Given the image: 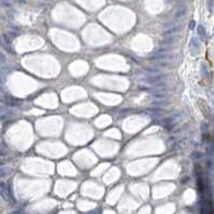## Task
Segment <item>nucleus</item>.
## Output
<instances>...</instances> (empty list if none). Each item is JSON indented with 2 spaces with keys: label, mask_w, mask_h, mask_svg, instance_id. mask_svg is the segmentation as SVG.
Here are the masks:
<instances>
[{
  "label": "nucleus",
  "mask_w": 214,
  "mask_h": 214,
  "mask_svg": "<svg viewBox=\"0 0 214 214\" xmlns=\"http://www.w3.org/2000/svg\"><path fill=\"white\" fill-rule=\"evenodd\" d=\"M164 78L163 75H148L146 77L140 78V83H144L146 85H149V86H152V85H155L156 83H160Z\"/></svg>",
  "instance_id": "obj_1"
},
{
  "label": "nucleus",
  "mask_w": 214,
  "mask_h": 214,
  "mask_svg": "<svg viewBox=\"0 0 214 214\" xmlns=\"http://www.w3.org/2000/svg\"><path fill=\"white\" fill-rule=\"evenodd\" d=\"M173 58L171 54L169 53H165V54H158V53H154L152 56L149 58V60H170Z\"/></svg>",
  "instance_id": "obj_2"
},
{
  "label": "nucleus",
  "mask_w": 214,
  "mask_h": 214,
  "mask_svg": "<svg viewBox=\"0 0 214 214\" xmlns=\"http://www.w3.org/2000/svg\"><path fill=\"white\" fill-rule=\"evenodd\" d=\"M181 29H182V25H178V26H170V27H168L167 29H165V30H164L163 34L165 35V36L172 35V34H175V33H177V32H179Z\"/></svg>",
  "instance_id": "obj_3"
},
{
  "label": "nucleus",
  "mask_w": 214,
  "mask_h": 214,
  "mask_svg": "<svg viewBox=\"0 0 214 214\" xmlns=\"http://www.w3.org/2000/svg\"><path fill=\"white\" fill-rule=\"evenodd\" d=\"M150 62L152 65L158 67H166L170 64L168 60H151Z\"/></svg>",
  "instance_id": "obj_4"
},
{
  "label": "nucleus",
  "mask_w": 214,
  "mask_h": 214,
  "mask_svg": "<svg viewBox=\"0 0 214 214\" xmlns=\"http://www.w3.org/2000/svg\"><path fill=\"white\" fill-rule=\"evenodd\" d=\"M0 194H1V196H2V198H3L4 200H7V201H10L11 198H12V195H11L10 190L8 189L7 186H3V187H1Z\"/></svg>",
  "instance_id": "obj_5"
},
{
  "label": "nucleus",
  "mask_w": 214,
  "mask_h": 214,
  "mask_svg": "<svg viewBox=\"0 0 214 214\" xmlns=\"http://www.w3.org/2000/svg\"><path fill=\"white\" fill-rule=\"evenodd\" d=\"M4 102H6V104L8 106H11V107H17V106H19V102L16 101L14 98H11V96H7Z\"/></svg>",
  "instance_id": "obj_6"
},
{
  "label": "nucleus",
  "mask_w": 214,
  "mask_h": 214,
  "mask_svg": "<svg viewBox=\"0 0 214 214\" xmlns=\"http://www.w3.org/2000/svg\"><path fill=\"white\" fill-rule=\"evenodd\" d=\"M186 14V8L181 7L179 9H177L175 12V19H179V18H182L184 15Z\"/></svg>",
  "instance_id": "obj_7"
},
{
  "label": "nucleus",
  "mask_w": 214,
  "mask_h": 214,
  "mask_svg": "<svg viewBox=\"0 0 214 214\" xmlns=\"http://www.w3.org/2000/svg\"><path fill=\"white\" fill-rule=\"evenodd\" d=\"M152 106H156V107H165V106L169 105V101H166V100H156V101H153L151 102Z\"/></svg>",
  "instance_id": "obj_8"
},
{
  "label": "nucleus",
  "mask_w": 214,
  "mask_h": 214,
  "mask_svg": "<svg viewBox=\"0 0 214 214\" xmlns=\"http://www.w3.org/2000/svg\"><path fill=\"white\" fill-rule=\"evenodd\" d=\"M148 112H149L152 117L158 118V117H161L162 115L164 114V110H161L160 108H153V109H148Z\"/></svg>",
  "instance_id": "obj_9"
},
{
  "label": "nucleus",
  "mask_w": 214,
  "mask_h": 214,
  "mask_svg": "<svg viewBox=\"0 0 214 214\" xmlns=\"http://www.w3.org/2000/svg\"><path fill=\"white\" fill-rule=\"evenodd\" d=\"M175 41V36H173V35H168V36H166L165 39L162 41L161 44L162 45H171Z\"/></svg>",
  "instance_id": "obj_10"
},
{
  "label": "nucleus",
  "mask_w": 214,
  "mask_h": 214,
  "mask_svg": "<svg viewBox=\"0 0 214 214\" xmlns=\"http://www.w3.org/2000/svg\"><path fill=\"white\" fill-rule=\"evenodd\" d=\"M151 95H152V98H156V100H166L167 98V94L165 92H152Z\"/></svg>",
  "instance_id": "obj_11"
},
{
  "label": "nucleus",
  "mask_w": 214,
  "mask_h": 214,
  "mask_svg": "<svg viewBox=\"0 0 214 214\" xmlns=\"http://www.w3.org/2000/svg\"><path fill=\"white\" fill-rule=\"evenodd\" d=\"M190 158H192V160L198 161V160H200V158H204V153H202V152H200V151H194V152H192V153H191Z\"/></svg>",
  "instance_id": "obj_12"
},
{
  "label": "nucleus",
  "mask_w": 214,
  "mask_h": 214,
  "mask_svg": "<svg viewBox=\"0 0 214 214\" xmlns=\"http://www.w3.org/2000/svg\"><path fill=\"white\" fill-rule=\"evenodd\" d=\"M171 46L169 45H162V47H160V48L155 52V53L158 54H165V53H169V52H171Z\"/></svg>",
  "instance_id": "obj_13"
},
{
  "label": "nucleus",
  "mask_w": 214,
  "mask_h": 214,
  "mask_svg": "<svg viewBox=\"0 0 214 214\" xmlns=\"http://www.w3.org/2000/svg\"><path fill=\"white\" fill-rule=\"evenodd\" d=\"M197 30H198V34L200 35V38L204 39L207 33H206V29H204V26H202V25H198V28H197Z\"/></svg>",
  "instance_id": "obj_14"
},
{
  "label": "nucleus",
  "mask_w": 214,
  "mask_h": 214,
  "mask_svg": "<svg viewBox=\"0 0 214 214\" xmlns=\"http://www.w3.org/2000/svg\"><path fill=\"white\" fill-rule=\"evenodd\" d=\"M10 172H11L10 168H8V167H1V168H0V178L10 175Z\"/></svg>",
  "instance_id": "obj_15"
},
{
  "label": "nucleus",
  "mask_w": 214,
  "mask_h": 214,
  "mask_svg": "<svg viewBox=\"0 0 214 214\" xmlns=\"http://www.w3.org/2000/svg\"><path fill=\"white\" fill-rule=\"evenodd\" d=\"M146 72L149 75H154V74L161 73V71L158 70V69H154V67H148V69H146Z\"/></svg>",
  "instance_id": "obj_16"
},
{
  "label": "nucleus",
  "mask_w": 214,
  "mask_h": 214,
  "mask_svg": "<svg viewBox=\"0 0 214 214\" xmlns=\"http://www.w3.org/2000/svg\"><path fill=\"white\" fill-rule=\"evenodd\" d=\"M191 47L192 48H196V49H199L200 45H199V42H198V40L196 38H193L192 41H191Z\"/></svg>",
  "instance_id": "obj_17"
},
{
  "label": "nucleus",
  "mask_w": 214,
  "mask_h": 214,
  "mask_svg": "<svg viewBox=\"0 0 214 214\" xmlns=\"http://www.w3.org/2000/svg\"><path fill=\"white\" fill-rule=\"evenodd\" d=\"M138 88L140 89V90H142V91H151V86H149V85H146V84H139V86H138Z\"/></svg>",
  "instance_id": "obj_18"
},
{
  "label": "nucleus",
  "mask_w": 214,
  "mask_h": 214,
  "mask_svg": "<svg viewBox=\"0 0 214 214\" xmlns=\"http://www.w3.org/2000/svg\"><path fill=\"white\" fill-rule=\"evenodd\" d=\"M213 6H214V1L213 0H208L207 1V7H208V10L210 13L213 12Z\"/></svg>",
  "instance_id": "obj_19"
},
{
  "label": "nucleus",
  "mask_w": 214,
  "mask_h": 214,
  "mask_svg": "<svg viewBox=\"0 0 214 214\" xmlns=\"http://www.w3.org/2000/svg\"><path fill=\"white\" fill-rule=\"evenodd\" d=\"M0 6L2 8H10L11 2L9 0H0Z\"/></svg>",
  "instance_id": "obj_20"
},
{
  "label": "nucleus",
  "mask_w": 214,
  "mask_h": 214,
  "mask_svg": "<svg viewBox=\"0 0 214 214\" xmlns=\"http://www.w3.org/2000/svg\"><path fill=\"white\" fill-rule=\"evenodd\" d=\"M4 61H6V55L0 50V63H2Z\"/></svg>",
  "instance_id": "obj_21"
},
{
  "label": "nucleus",
  "mask_w": 214,
  "mask_h": 214,
  "mask_svg": "<svg viewBox=\"0 0 214 214\" xmlns=\"http://www.w3.org/2000/svg\"><path fill=\"white\" fill-rule=\"evenodd\" d=\"M12 1H14L15 3H18V4H25V3H27V1H26V0H12Z\"/></svg>",
  "instance_id": "obj_22"
},
{
  "label": "nucleus",
  "mask_w": 214,
  "mask_h": 214,
  "mask_svg": "<svg viewBox=\"0 0 214 214\" xmlns=\"http://www.w3.org/2000/svg\"><path fill=\"white\" fill-rule=\"evenodd\" d=\"M0 46L4 48V42H3V35L0 33Z\"/></svg>",
  "instance_id": "obj_23"
},
{
  "label": "nucleus",
  "mask_w": 214,
  "mask_h": 214,
  "mask_svg": "<svg viewBox=\"0 0 214 214\" xmlns=\"http://www.w3.org/2000/svg\"><path fill=\"white\" fill-rule=\"evenodd\" d=\"M195 25H196L195 21H191V23H190V29H191V30H193L194 27H195Z\"/></svg>",
  "instance_id": "obj_24"
},
{
  "label": "nucleus",
  "mask_w": 214,
  "mask_h": 214,
  "mask_svg": "<svg viewBox=\"0 0 214 214\" xmlns=\"http://www.w3.org/2000/svg\"><path fill=\"white\" fill-rule=\"evenodd\" d=\"M11 214H26L25 212H23V211H15V212H13V213Z\"/></svg>",
  "instance_id": "obj_25"
},
{
  "label": "nucleus",
  "mask_w": 214,
  "mask_h": 214,
  "mask_svg": "<svg viewBox=\"0 0 214 214\" xmlns=\"http://www.w3.org/2000/svg\"><path fill=\"white\" fill-rule=\"evenodd\" d=\"M4 110H6V107H3V106H1V105H0V112L4 111Z\"/></svg>",
  "instance_id": "obj_26"
},
{
  "label": "nucleus",
  "mask_w": 214,
  "mask_h": 214,
  "mask_svg": "<svg viewBox=\"0 0 214 214\" xmlns=\"http://www.w3.org/2000/svg\"><path fill=\"white\" fill-rule=\"evenodd\" d=\"M4 119V116H0V120H3Z\"/></svg>",
  "instance_id": "obj_27"
},
{
  "label": "nucleus",
  "mask_w": 214,
  "mask_h": 214,
  "mask_svg": "<svg viewBox=\"0 0 214 214\" xmlns=\"http://www.w3.org/2000/svg\"><path fill=\"white\" fill-rule=\"evenodd\" d=\"M2 165H3V163H2V162H0V167H1Z\"/></svg>",
  "instance_id": "obj_28"
},
{
  "label": "nucleus",
  "mask_w": 214,
  "mask_h": 214,
  "mask_svg": "<svg viewBox=\"0 0 214 214\" xmlns=\"http://www.w3.org/2000/svg\"><path fill=\"white\" fill-rule=\"evenodd\" d=\"M0 149H2V145L0 144Z\"/></svg>",
  "instance_id": "obj_29"
},
{
  "label": "nucleus",
  "mask_w": 214,
  "mask_h": 214,
  "mask_svg": "<svg viewBox=\"0 0 214 214\" xmlns=\"http://www.w3.org/2000/svg\"><path fill=\"white\" fill-rule=\"evenodd\" d=\"M0 102H2V100H1V98H0Z\"/></svg>",
  "instance_id": "obj_30"
}]
</instances>
